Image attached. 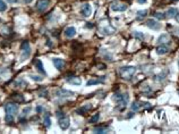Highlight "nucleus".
Segmentation results:
<instances>
[{"label":"nucleus","mask_w":179,"mask_h":134,"mask_svg":"<svg viewBox=\"0 0 179 134\" xmlns=\"http://www.w3.org/2000/svg\"><path fill=\"white\" fill-rule=\"evenodd\" d=\"M151 91H152V90H151L150 87H145V89L143 88V92H144V93H150Z\"/></svg>","instance_id":"nucleus-37"},{"label":"nucleus","mask_w":179,"mask_h":134,"mask_svg":"<svg viewBox=\"0 0 179 134\" xmlns=\"http://www.w3.org/2000/svg\"><path fill=\"white\" fill-rule=\"evenodd\" d=\"M178 64H179V61H178Z\"/></svg>","instance_id":"nucleus-46"},{"label":"nucleus","mask_w":179,"mask_h":134,"mask_svg":"<svg viewBox=\"0 0 179 134\" xmlns=\"http://www.w3.org/2000/svg\"><path fill=\"white\" fill-rule=\"evenodd\" d=\"M178 93H179V91H178Z\"/></svg>","instance_id":"nucleus-47"},{"label":"nucleus","mask_w":179,"mask_h":134,"mask_svg":"<svg viewBox=\"0 0 179 134\" xmlns=\"http://www.w3.org/2000/svg\"><path fill=\"white\" fill-rule=\"evenodd\" d=\"M39 97H42V98H44L48 95V90L45 89V88H41V89L39 90Z\"/></svg>","instance_id":"nucleus-29"},{"label":"nucleus","mask_w":179,"mask_h":134,"mask_svg":"<svg viewBox=\"0 0 179 134\" xmlns=\"http://www.w3.org/2000/svg\"><path fill=\"white\" fill-rule=\"evenodd\" d=\"M30 77L32 79V80H34V81H36V82H41L43 79L41 77V76H35V75H30Z\"/></svg>","instance_id":"nucleus-35"},{"label":"nucleus","mask_w":179,"mask_h":134,"mask_svg":"<svg viewBox=\"0 0 179 134\" xmlns=\"http://www.w3.org/2000/svg\"><path fill=\"white\" fill-rule=\"evenodd\" d=\"M13 99H14L15 101H17V103H19V102H23V101H24V98H23L21 94H14V95H13Z\"/></svg>","instance_id":"nucleus-28"},{"label":"nucleus","mask_w":179,"mask_h":134,"mask_svg":"<svg viewBox=\"0 0 179 134\" xmlns=\"http://www.w3.org/2000/svg\"><path fill=\"white\" fill-rule=\"evenodd\" d=\"M146 25L150 27V29H153V30H159L161 27V25L156 22V21H153V19H147L146 21Z\"/></svg>","instance_id":"nucleus-11"},{"label":"nucleus","mask_w":179,"mask_h":134,"mask_svg":"<svg viewBox=\"0 0 179 134\" xmlns=\"http://www.w3.org/2000/svg\"><path fill=\"white\" fill-rule=\"evenodd\" d=\"M158 42H159L160 45H166V43L170 42V37H169L168 34H162V35L159 38Z\"/></svg>","instance_id":"nucleus-17"},{"label":"nucleus","mask_w":179,"mask_h":134,"mask_svg":"<svg viewBox=\"0 0 179 134\" xmlns=\"http://www.w3.org/2000/svg\"><path fill=\"white\" fill-rule=\"evenodd\" d=\"M167 73H168V72L166 71L164 73H160L159 75H155V76H154V80H155V81H162V80H163V79L166 77Z\"/></svg>","instance_id":"nucleus-26"},{"label":"nucleus","mask_w":179,"mask_h":134,"mask_svg":"<svg viewBox=\"0 0 179 134\" xmlns=\"http://www.w3.org/2000/svg\"><path fill=\"white\" fill-rule=\"evenodd\" d=\"M34 65H35V67L38 68V71L41 73V74H46L44 71V67H43V65H42V61L40 60V59H35V61H34Z\"/></svg>","instance_id":"nucleus-15"},{"label":"nucleus","mask_w":179,"mask_h":134,"mask_svg":"<svg viewBox=\"0 0 179 134\" xmlns=\"http://www.w3.org/2000/svg\"><path fill=\"white\" fill-rule=\"evenodd\" d=\"M170 1H175L176 2V1H179V0H170Z\"/></svg>","instance_id":"nucleus-45"},{"label":"nucleus","mask_w":179,"mask_h":134,"mask_svg":"<svg viewBox=\"0 0 179 134\" xmlns=\"http://www.w3.org/2000/svg\"><path fill=\"white\" fill-rule=\"evenodd\" d=\"M134 37L138 40H144V34L141 32H134Z\"/></svg>","instance_id":"nucleus-33"},{"label":"nucleus","mask_w":179,"mask_h":134,"mask_svg":"<svg viewBox=\"0 0 179 134\" xmlns=\"http://www.w3.org/2000/svg\"><path fill=\"white\" fill-rule=\"evenodd\" d=\"M65 37H67V38H73L75 34H76V29L74 27V26H69V27H67L66 30H65Z\"/></svg>","instance_id":"nucleus-12"},{"label":"nucleus","mask_w":179,"mask_h":134,"mask_svg":"<svg viewBox=\"0 0 179 134\" xmlns=\"http://www.w3.org/2000/svg\"><path fill=\"white\" fill-rule=\"evenodd\" d=\"M150 103L149 102H141V101H134L132 105V110L133 111H138L142 108H150Z\"/></svg>","instance_id":"nucleus-5"},{"label":"nucleus","mask_w":179,"mask_h":134,"mask_svg":"<svg viewBox=\"0 0 179 134\" xmlns=\"http://www.w3.org/2000/svg\"><path fill=\"white\" fill-rule=\"evenodd\" d=\"M50 6V0H38L36 2V9L41 13L45 11Z\"/></svg>","instance_id":"nucleus-4"},{"label":"nucleus","mask_w":179,"mask_h":134,"mask_svg":"<svg viewBox=\"0 0 179 134\" xmlns=\"http://www.w3.org/2000/svg\"><path fill=\"white\" fill-rule=\"evenodd\" d=\"M0 33H1L2 35H9V34L11 33V29H10L8 25H3V26L1 27V30H0Z\"/></svg>","instance_id":"nucleus-20"},{"label":"nucleus","mask_w":179,"mask_h":134,"mask_svg":"<svg viewBox=\"0 0 179 134\" xmlns=\"http://www.w3.org/2000/svg\"><path fill=\"white\" fill-rule=\"evenodd\" d=\"M135 72H136V68L134 66H127V67L120 68L119 74H120V76L124 80H131L133 77V75L135 74Z\"/></svg>","instance_id":"nucleus-2"},{"label":"nucleus","mask_w":179,"mask_h":134,"mask_svg":"<svg viewBox=\"0 0 179 134\" xmlns=\"http://www.w3.org/2000/svg\"><path fill=\"white\" fill-rule=\"evenodd\" d=\"M5 121H6L8 124H13V123H14V115H11V114H7L6 117H5Z\"/></svg>","instance_id":"nucleus-27"},{"label":"nucleus","mask_w":179,"mask_h":134,"mask_svg":"<svg viewBox=\"0 0 179 134\" xmlns=\"http://www.w3.org/2000/svg\"><path fill=\"white\" fill-rule=\"evenodd\" d=\"M145 1H146V0H137V2H138V3H144Z\"/></svg>","instance_id":"nucleus-42"},{"label":"nucleus","mask_w":179,"mask_h":134,"mask_svg":"<svg viewBox=\"0 0 179 134\" xmlns=\"http://www.w3.org/2000/svg\"><path fill=\"white\" fill-rule=\"evenodd\" d=\"M41 111H43L42 106H38V107H36V113H41Z\"/></svg>","instance_id":"nucleus-39"},{"label":"nucleus","mask_w":179,"mask_h":134,"mask_svg":"<svg viewBox=\"0 0 179 134\" xmlns=\"http://www.w3.org/2000/svg\"><path fill=\"white\" fill-rule=\"evenodd\" d=\"M168 51H169V47L166 45H159V47L156 48V52H158L159 55H166V53H168Z\"/></svg>","instance_id":"nucleus-16"},{"label":"nucleus","mask_w":179,"mask_h":134,"mask_svg":"<svg viewBox=\"0 0 179 134\" xmlns=\"http://www.w3.org/2000/svg\"><path fill=\"white\" fill-rule=\"evenodd\" d=\"M53 65L56 66V68H57V69L61 71V69L64 68V66H65V61H64L62 59H59V58H54V59H53Z\"/></svg>","instance_id":"nucleus-14"},{"label":"nucleus","mask_w":179,"mask_h":134,"mask_svg":"<svg viewBox=\"0 0 179 134\" xmlns=\"http://www.w3.org/2000/svg\"><path fill=\"white\" fill-rule=\"evenodd\" d=\"M30 110H31V107H27V108H25V109L23 110V115H25V114L30 113Z\"/></svg>","instance_id":"nucleus-38"},{"label":"nucleus","mask_w":179,"mask_h":134,"mask_svg":"<svg viewBox=\"0 0 179 134\" xmlns=\"http://www.w3.org/2000/svg\"><path fill=\"white\" fill-rule=\"evenodd\" d=\"M24 1H25V2H26V3H30V2H31V1H32V0H24Z\"/></svg>","instance_id":"nucleus-44"},{"label":"nucleus","mask_w":179,"mask_h":134,"mask_svg":"<svg viewBox=\"0 0 179 134\" xmlns=\"http://www.w3.org/2000/svg\"><path fill=\"white\" fill-rule=\"evenodd\" d=\"M7 1H8V2H16L17 0H7Z\"/></svg>","instance_id":"nucleus-43"},{"label":"nucleus","mask_w":179,"mask_h":134,"mask_svg":"<svg viewBox=\"0 0 179 134\" xmlns=\"http://www.w3.org/2000/svg\"><path fill=\"white\" fill-rule=\"evenodd\" d=\"M154 17L156 19H164L166 18V14H162V13H155L154 14Z\"/></svg>","instance_id":"nucleus-32"},{"label":"nucleus","mask_w":179,"mask_h":134,"mask_svg":"<svg viewBox=\"0 0 179 134\" xmlns=\"http://www.w3.org/2000/svg\"><path fill=\"white\" fill-rule=\"evenodd\" d=\"M111 9L115 11H125L127 9V6L125 3H112L111 5Z\"/></svg>","instance_id":"nucleus-10"},{"label":"nucleus","mask_w":179,"mask_h":134,"mask_svg":"<svg viewBox=\"0 0 179 134\" xmlns=\"http://www.w3.org/2000/svg\"><path fill=\"white\" fill-rule=\"evenodd\" d=\"M93 131H94L95 133L104 134V133H107L109 130H108V127H94V129H93Z\"/></svg>","instance_id":"nucleus-25"},{"label":"nucleus","mask_w":179,"mask_h":134,"mask_svg":"<svg viewBox=\"0 0 179 134\" xmlns=\"http://www.w3.org/2000/svg\"><path fill=\"white\" fill-rule=\"evenodd\" d=\"M22 55H21V61H24L25 59H27L30 56H31V47H30V43L27 41H24L22 43Z\"/></svg>","instance_id":"nucleus-3"},{"label":"nucleus","mask_w":179,"mask_h":134,"mask_svg":"<svg viewBox=\"0 0 179 134\" xmlns=\"http://www.w3.org/2000/svg\"><path fill=\"white\" fill-rule=\"evenodd\" d=\"M69 124H70V122H69L68 117H66V116L59 117V126L61 130H67L69 127Z\"/></svg>","instance_id":"nucleus-7"},{"label":"nucleus","mask_w":179,"mask_h":134,"mask_svg":"<svg viewBox=\"0 0 179 134\" xmlns=\"http://www.w3.org/2000/svg\"><path fill=\"white\" fill-rule=\"evenodd\" d=\"M5 109H6V113H7V114L15 115V114H17L18 106H17V103H7L6 107H5Z\"/></svg>","instance_id":"nucleus-6"},{"label":"nucleus","mask_w":179,"mask_h":134,"mask_svg":"<svg viewBox=\"0 0 179 134\" xmlns=\"http://www.w3.org/2000/svg\"><path fill=\"white\" fill-rule=\"evenodd\" d=\"M7 9V5L3 0H0V11H5Z\"/></svg>","instance_id":"nucleus-34"},{"label":"nucleus","mask_w":179,"mask_h":134,"mask_svg":"<svg viewBox=\"0 0 179 134\" xmlns=\"http://www.w3.org/2000/svg\"><path fill=\"white\" fill-rule=\"evenodd\" d=\"M56 95L59 97V98H69V97L74 95V92L67 91V90L65 89H58L56 91Z\"/></svg>","instance_id":"nucleus-8"},{"label":"nucleus","mask_w":179,"mask_h":134,"mask_svg":"<svg viewBox=\"0 0 179 134\" xmlns=\"http://www.w3.org/2000/svg\"><path fill=\"white\" fill-rule=\"evenodd\" d=\"M115 100L118 102V109H119V110H123V109L127 106L128 100H129V97H128L127 93H125V94L117 93V94H115Z\"/></svg>","instance_id":"nucleus-1"},{"label":"nucleus","mask_w":179,"mask_h":134,"mask_svg":"<svg viewBox=\"0 0 179 134\" xmlns=\"http://www.w3.org/2000/svg\"><path fill=\"white\" fill-rule=\"evenodd\" d=\"M91 109H92V105H89V103H88V105H84L83 107H81L80 109H77L76 113H77V114H81V115H85Z\"/></svg>","instance_id":"nucleus-13"},{"label":"nucleus","mask_w":179,"mask_h":134,"mask_svg":"<svg viewBox=\"0 0 179 134\" xmlns=\"http://www.w3.org/2000/svg\"><path fill=\"white\" fill-rule=\"evenodd\" d=\"M103 55H104V58H105V59H109L110 61H112V56H111L110 53H103Z\"/></svg>","instance_id":"nucleus-36"},{"label":"nucleus","mask_w":179,"mask_h":134,"mask_svg":"<svg viewBox=\"0 0 179 134\" xmlns=\"http://www.w3.org/2000/svg\"><path fill=\"white\" fill-rule=\"evenodd\" d=\"M81 13H82V15H83L84 17H89L90 15L92 14V8H91V6H90L89 3H85V5L82 6Z\"/></svg>","instance_id":"nucleus-9"},{"label":"nucleus","mask_w":179,"mask_h":134,"mask_svg":"<svg viewBox=\"0 0 179 134\" xmlns=\"http://www.w3.org/2000/svg\"><path fill=\"white\" fill-rule=\"evenodd\" d=\"M176 14H177V9H176V8H170V9L166 13V17H171V18H174V17L176 16Z\"/></svg>","instance_id":"nucleus-23"},{"label":"nucleus","mask_w":179,"mask_h":134,"mask_svg":"<svg viewBox=\"0 0 179 134\" xmlns=\"http://www.w3.org/2000/svg\"><path fill=\"white\" fill-rule=\"evenodd\" d=\"M174 32H175L177 35H179V27L178 29H175V30H174Z\"/></svg>","instance_id":"nucleus-41"},{"label":"nucleus","mask_w":179,"mask_h":134,"mask_svg":"<svg viewBox=\"0 0 179 134\" xmlns=\"http://www.w3.org/2000/svg\"><path fill=\"white\" fill-rule=\"evenodd\" d=\"M175 18H176V21L179 23V10H177V14H176V16H175Z\"/></svg>","instance_id":"nucleus-40"},{"label":"nucleus","mask_w":179,"mask_h":134,"mask_svg":"<svg viewBox=\"0 0 179 134\" xmlns=\"http://www.w3.org/2000/svg\"><path fill=\"white\" fill-rule=\"evenodd\" d=\"M44 124L46 127H50V125H51V119H50V115L49 114H46L44 116Z\"/></svg>","instance_id":"nucleus-30"},{"label":"nucleus","mask_w":179,"mask_h":134,"mask_svg":"<svg viewBox=\"0 0 179 134\" xmlns=\"http://www.w3.org/2000/svg\"><path fill=\"white\" fill-rule=\"evenodd\" d=\"M67 82L70 83V84H74V85H80V84L82 83V81H81L80 77H72V79H68Z\"/></svg>","instance_id":"nucleus-22"},{"label":"nucleus","mask_w":179,"mask_h":134,"mask_svg":"<svg viewBox=\"0 0 179 134\" xmlns=\"http://www.w3.org/2000/svg\"><path fill=\"white\" fill-rule=\"evenodd\" d=\"M101 31H102V33H103V34H112V33L115 32V29H113V27H111L110 25H108V26H105V27L101 29Z\"/></svg>","instance_id":"nucleus-21"},{"label":"nucleus","mask_w":179,"mask_h":134,"mask_svg":"<svg viewBox=\"0 0 179 134\" xmlns=\"http://www.w3.org/2000/svg\"><path fill=\"white\" fill-rule=\"evenodd\" d=\"M105 82V77H101V79H95V80H90V81H88V85H94V84H99V83H104Z\"/></svg>","instance_id":"nucleus-18"},{"label":"nucleus","mask_w":179,"mask_h":134,"mask_svg":"<svg viewBox=\"0 0 179 134\" xmlns=\"http://www.w3.org/2000/svg\"><path fill=\"white\" fill-rule=\"evenodd\" d=\"M136 15H137V16H136V19H137V21H142V19H144V18L146 17L147 10H138Z\"/></svg>","instance_id":"nucleus-19"},{"label":"nucleus","mask_w":179,"mask_h":134,"mask_svg":"<svg viewBox=\"0 0 179 134\" xmlns=\"http://www.w3.org/2000/svg\"><path fill=\"white\" fill-rule=\"evenodd\" d=\"M99 119H100V114H95L94 116H92L90 118V123H96Z\"/></svg>","instance_id":"nucleus-31"},{"label":"nucleus","mask_w":179,"mask_h":134,"mask_svg":"<svg viewBox=\"0 0 179 134\" xmlns=\"http://www.w3.org/2000/svg\"><path fill=\"white\" fill-rule=\"evenodd\" d=\"M15 84H16V87L17 88H25L26 85H27V83L23 80V79H19V80H17L16 82H15Z\"/></svg>","instance_id":"nucleus-24"}]
</instances>
